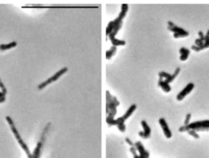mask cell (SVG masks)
Listing matches in <instances>:
<instances>
[{
	"label": "cell",
	"instance_id": "1",
	"mask_svg": "<svg viewBox=\"0 0 209 158\" xmlns=\"http://www.w3.org/2000/svg\"><path fill=\"white\" fill-rule=\"evenodd\" d=\"M129 10V5L127 4H122L121 6V11L118 17L114 20L109 22L106 29V35L108 37L113 44V46L116 47L119 46H124L126 41L119 40L116 38V35L121 29L123 25V20L127 15Z\"/></svg>",
	"mask_w": 209,
	"mask_h": 158
},
{
	"label": "cell",
	"instance_id": "2",
	"mask_svg": "<svg viewBox=\"0 0 209 158\" xmlns=\"http://www.w3.org/2000/svg\"><path fill=\"white\" fill-rule=\"evenodd\" d=\"M106 121L109 125H116V121L113 119L117 113V107L120 105V102L114 96L111 95L108 90L106 92Z\"/></svg>",
	"mask_w": 209,
	"mask_h": 158
},
{
	"label": "cell",
	"instance_id": "3",
	"mask_svg": "<svg viewBox=\"0 0 209 158\" xmlns=\"http://www.w3.org/2000/svg\"><path fill=\"white\" fill-rule=\"evenodd\" d=\"M6 120L7 121V122L8 123L10 128V129H11V131L12 132V133H13V134L14 136H15L17 141L18 142V144L20 145V147L23 149V150L24 151V153H26V154L27 155L28 157V158H31V153L29 150V148L27 146V145L25 143V142H24V140H23V139L21 138L20 134H19L15 124H14V121L13 120H12L11 118L9 116H6Z\"/></svg>",
	"mask_w": 209,
	"mask_h": 158
},
{
	"label": "cell",
	"instance_id": "4",
	"mask_svg": "<svg viewBox=\"0 0 209 158\" xmlns=\"http://www.w3.org/2000/svg\"><path fill=\"white\" fill-rule=\"evenodd\" d=\"M68 71V68L67 67H63V68L60 69L59 71H58L56 73H55L52 76H51L50 78H49L48 79H47V80H45V81L42 82V83H41L38 87V89L40 90L44 89V88H45L48 85L52 84L53 82L56 81L57 80H58L61 76H62L63 75H64L66 73H67Z\"/></svg>",
	"mask_w": 209,
	"mask_h": 158
},
{
	"label": "cell",
	"instance_id": "5",
	"mask_svg": "<svg viewBox=\"0 0 209 158\" xmlns=\"http://www.w3.org/2000/svg\"><path fill=\"white\" fill-rule=\"evenodd\" d=\"M168 29L170 31L174 32L173 36H174V38H176V39L183 38V37H188V36L189 35V33L187 31L184 30L182 28H180V27L176 26L173 22L169 21L168 22Z\"/></svg>",
	"mask_w": 209,
	"mask_h": 158
},
{
	"label": "cell",
	"instance_id": "6",
	"mask_svg": "<svg viewBox=\"0 0 209 158\" xmlns=\"http://www.w3.org/2000/svg\"><path fill=\"white\" fill-rule=\"evenodd\" d=\"M189 130L192 129L195 131H204L209 129V120L198 121L187 125Z\"/></svg>",
	"mask_w": 209,
	"mask_h": 158
},
{
	"label": "cell",
	"instance_id": "7",
	"mask_svg": "<svg viewBox=\"0 0 209 158\" xmlns=\"http://www.w3.org/2000/svg\"><path fill=\"white\" fill-rule=\"evenodd\" d=\"M194 88V84L192 82L188 83L187 85V86L177 95L176 99L179 101H182L187 95H188L190 93H191V92L193 90Z\"/></svg>",
	"mask_w": 209,
	"mask_h": 158
},
{
	"label": "cell",
	"instance_id": "8",
	"mask_svg": "<svg viewBox=\"0 0 209 158\" xmlns=\"http://www.w3.org/2000/svg\"><path fill=\"white\" fill-rule=\"evenodd\" d=\"M159 123L160 125L165 136L169 139L172 137V132L169 128V126L166 123V121L164 118H160L159 119Z\"/></svg>",
	"mask_w": 209,
	"mask_h": 158
},
{
	"label": "cell",
	"instance_id": "9",
	"mask_svg": "<svg viewBox=\"0 0 209 158\" xmlns=\"http://www.w3.org/2000/svg\"><path fill=\"white\" fill-rule=\"evenodd\" d=\"M141 125L144 128V132H141L140 133V136L144 138H148L151 134V129H150L149 126H148V125H147V123L145 122L144 120H143L141 121Z\"/></svg>",
	"mask_w": 209,
	"mask_h": 158
},
{
	"label": "cell",
	"instance_id": "10",
	"mask_svg": "<svg viewBox=\"0 0 209 158\" xmlns=\"http://www.w3.org/2000/svg\"><path fill=\"white\" fill-rule=\"evenodd\" d=\"M158 86L160 87L162 89V90L166 93H168L171 90V87L169 86V84L166 82L163 79L161 78H159Z\"/></svg>",
	"mask_w": 209,
	"mask_h": 158
},
{
	"label": "cell",
	"instance_id": "11",
	"mask_svg": "<svg viewBox=\"0 0 209 158\" xmlns=\"http://www.w3.org/2000/svg\"><path fill=\"white\" fill-rule=\"evenodd\" d=\"M179 53L180 54V59L182 61H185L188 58V56L190 54V51L187 48L185 47H182L179 50Z\"/></svg>",
	"mask_w": 209,
	"mask_h": 158
},
{
	"label": "cell",
	"instance_id": "12",
	"mask_svg": "<svg viewBox=\"0 0 209 158\" xmlns=\"http://www.w3.org/2000/svg\"><path fill=\"white\" fill-rule=\"evenodd\" d=\"M17 45V43L16 41L11 42L10 43H6V44H1L0 45V51H4L10 50L12 48L16 47Z\"/></svg>",
	"mask_w": 209,
	"mask_h": 158
},
{
	"label": "cell",
	"instance_id": "13",
	"mask_svg": "<svg viewBox=\"0 0 209 158\" xmlns=\"http://www.w3.org/2000/svg\"><path fill=\"white\" fill-rule=\"evenodd\" d=\"M137 108V106L135 104H133L131 105V106L127 109V111H126V112L125 113V114L123 115V117H122V118L125 120H127L128 118H129L131 115L134 112V111L136 110Z\"/></svg>",
	"mask_w": 209,
	"mask_h": 158
},
{
	"label": "cell",
	"instance_id": "14",
	"mask_svg": "<svg viewBox=\"0 0 209 158\" xmlns=\"http://www.w3.org/2000/svg\"><path fill=\"white\" fill-rule=\"evenodd\" d=\"M117 48L115 46H112L110 48V49L106 51V58L107 60H109L112 59L116 53Z\"/></svg>",
	"mask_w": 209,
	"mask_h": 158
},
{
	"label": "cell",
	"instance_id": "15",
	"mask_svg": "<svg viewBox=\"0 0 209 158\" xmlns=\"http://www.w3.org/2000/svg\"><path fill=\"white\" fill-rule=\"evenodd\" d=\"M180 68H177L176 69V70H175V71H174V73L173 74V75H171V76L168 79H166V80H164L166 82H167V83H168V84H169L170 82H173L174 79H175V78L177 77V76L179 74V73H180ZM162 79V78H161Z\"/></svg>",
	"mask_w": 209,
	"mask_h": 158
},
{
	"label": "cell",
	"instance_id": "16",
	"mask_svg": "<svg viewBox=\"0 0 209 158\" xmlns=\"http://www.w3.org/2000/svg\"><path fill=\"white\" fill-rule=\"evenodd\" d=\"M158 76H159V78H162L163 79H165V80H166V79H168L171 76V75L165 71H160L158 73Z\"/></svg>",
	"mask_w": 209,
	"mask_h": 158
},
{
	"label": "cell",
	"instance_id": "17",
	"mask_svg": "<svg viewBox=\"0 0 209 158\" xmlns=\"http://www.w3.org/2000/svg\"><path fill=\"white\" fill-rule=\"evenodd\" d=\"M188 134H189L190 135V136H193L194 138H195V139H199V134H198L197 133V132H196V131H194V130H192V129H190V130H189L188 131Z\"/></svg>",
	"mask_w": 209,
	"mask_h": 158
},
{
	"label": "cell",
	"instance_id": "18",
	"mask_svg": "<svg viewBox=\"0 0 209 158\" xmlns=\"http://www.w3.org/2000/svg\"><path fill=\"white\" fill-rule=\"evenodd\" d=\"M0 89H1V92L4 93L5 95H6L7 93V90L6 89V87H5L4 84H3V82L1 81V79H0Z\"/></svg>",
	"mask_w": 209,
	"mask_h": 158
},
{
	"label": "cell",
	"instance_id": "19",
	"mask_svg": "<svg viewBox=\"0 0 209 158\" xmlns=\"http://www.w3.org/2000/svg\"><path fill=\"white\" fill-rule=\"evenodd\" d=\"M204 42L202 41V40H201L200 39H198L195 40V45L199 47V48L202 47V45H204Z\"/></svg>",
	"mask_w": 209,
	"mask_h": 158
},
{
	"label": "cell",
	"instance_id": "20",
	"mask_svg": "<svg viewBox=\"0 0 209 158\" xmlns=\"http://www.w3.org/2000/svg\"><path fill=\"white\" fill-rule=\"evenodd\" d=\"M191 114H188L186 115L185 121H184V124H185V126H187V125H189L190 120V119H191Z\"/></svg>",
	"mask_w": 209,
	"mask_h": 158
},
{
	"label": "cell",
	"instance_id": "21",
	"mask_svg": "<svg viewBox=\"0 0 209 158\" xmlns=\"http://www.w3.org/2000/svg\"><path fill=\"white\" fill-rule=\"evenodd\" d=\"M6 95L2 92H0V103H3L6 101Z\"/></svg>",
	"mask_w": 209,
	"mask_h": 158
},
{
	"label": "cell",
	"instance_id": "22",
	"mask_svg": "<svg viewBox=\"0 0 209 158\" xmlns=\"http://www.w3.org/2000/svg\"><path fill=\"white\" fill-rule=\"evenodd\" d=\"M191 49H192L193 50L195 51L196 52H199V51H201V50H200V48H199V47H198V46H196L195 45H192V46H191Z\"/></svg>",
	"mask_w": 209,
	"mask_h": 158
},
{
	"label": "cell",
	"instance_id": "23",
	"mask_svg": "<svg viewBox=\"0 0 209 158\" xmlns=\"http://www.w3.org/2000/svg\"><path fill=\"white\" fill-rule=\"evenodd\" d=\"M198 35H199V39H200L201 40H202V41L204 42V34L202 33V32L199 31V32H198Z\"/></svg>",
	"mask_w": 209,
	"mask_h": 158
},
{
	"label": "cell",
	"instance_id": "24",
	"mask_svg": "<svg viewBox=\"0 0 209 158\" xmlns=\"http://www.w3.org/2000/svg\"></svg>",
	"mask_w": 209,
	"mask_h": 158
}]
</instances>
